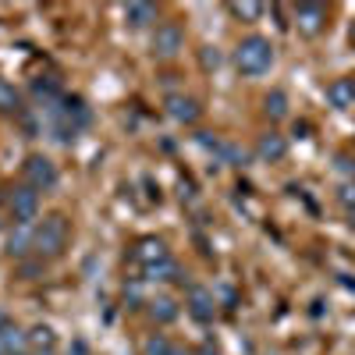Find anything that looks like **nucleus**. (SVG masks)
<instances>
[{"mask_svg":"<svg viewBox=\"0 0 355 355\" xmlns=\"http://www.w3.org/2000/svg\"><path fill=\"white\" fill-rule=\"evenodd\" d=\"M135 259L142 263V270H146V266H157V263L167 259V245L160 239H142L139 249H135Z\"/></svg>","mask_w":355,"mask_h":355,"instance_id":"12","label":"nucleus"},{"mask_svg":"<svg viewBox=\"0 0 355 355\" xmlns=\"http://www.w3.org/2000/svg\"><path fill=\"white\" fill-rule=\"evenodd\" d=\"M327 103H331L334 110L355 107V85H352V78H334V82L327 85Z\"/></svg>","mask_w":355,"mask_h":355,"instance_id":"11","label":"nucleus"},{"mask_svg":"<svg viewBox=\"0 0 355 355\" xmlns=\"http://www.w3.org/2000/svg\"><path fill=\"white\" fill-rule=\"evenodd\" d=\"M8 327H11V316H8L4 306H0V331H8Z\"/></svg>","mask_w":355,"mask_h":355,"instance_id":"27","label":"nucleus"},{"mask_svg":"<svg viewBox=\"0 0 355 355\" xmlns=\"http://www.w3.org/2000/svg\"><path fill=\"white\" fill-rule=\"evenodd\" d=\"M171 348H174V345H171L164 334H153L150 341H146V355H171Z\"/></svg>","mask_w":355,"mask_h":355,"instance_id":"20","label":"nucleus"},{"mask_svg":"<svg viewBox=\"0 0 355 355\" xmlns=\"http://www.w3.org/2000/svg\"><path fill=\"white\" fill-rule=\"evenodd\" d=\"M53 327L46 323H36L33 331H25V352H53Z\"/></svg>","mask_w":355,"mask_h":355,"instance_id":"13","label":"nucleus"},{"mask_svg":"<svg viewBox=\"0 0 355 355\" xmlns=\"http://www.w3.org/2000/svg\"><path fill=\"white\" fill-rule=\"evenodd\" d=\"M167 114L174 117L178 125H196L199 121V103L189 100V96H167Z\"/></svg>","mask_w":355,"mask_h":355,"instance_id":"9","label":"nucleus"},{"mask_svg":"<svg viewBox=\"0 0 355 355\" xmlns=\"http://www.w3.org/2000/svg\"><path fill=\"white\" fill-rule=\"evenodd\" d=\"M33 249H36V227L33 224H15V231L8 234V252L25 259Z\"/></svg>","mask_w":355,"mask_h":355,"instance_id":"7","label":"nucleus"},{"mask_svg":"<svg viewBox=\"0 0 355 355\" xmlns=\"http://www.w3.org/2000/svg\"><path fill=\"white\" fill-rule=\"evenodd\" d=\"M68 245V217L50 214L40 227H36V252L40 256H61Z\"/></svg>","mask_w":355,"mask_h":355,"instance_id":"2","label":"nucleus"},{"mask_svg":"<svg viewBox=\"0 0 355 355\" xmlns=\"http://www.w3.org/2000/svg\"><path fill=\"white\" fill-rule=\"evenodd\" d=\"M214 291H206V288H192L189 291V313L199 320V323H210L214 320Z\"/></svg>","mask_w":355,"mask_h":355,"instance_id":"10","label":"nucleus"},{"mask_svg":"<svg viewBox=\"0 0 355 355\" xmlns=\"http://www.w3.org/2000/svg\"><path fill=\"white\" fill-rule=\"evenodd\" d=\"M171 355H192V352H185V348H171Z\"/></svg>","mask_w":355,"mask_h":355,"instance_id":"30","label":"nucleus"},{"mask_svg":"<svg viewBox=\"0 0 355 355\" xmlns=\"http://www.w3.org/2000/svg\"><path fill=\"white\" fill-rule=\"evenodd\" d=\"M338 202L345 206V210H355V182H345L338 189Z\"/></svg>","mask_w":355,"mask_h":355,"instance_id":"22","label":"nucleus"},{"mask_svg":"<svg viewBox=\"0 0 355 355\" xmlns=\"http://www.w3.org/2000/svg\"><path fill=\"white\" fill-rule=\"evenodd\" d=\"M348 227L355 231V210H348Z\"/></svg>","mask_w":355,"mask_h":355,"instance_id":"29","label":"nucleus"},{"mask_svg":"<svg viewBox=\"0 0 355 355\" xmlns=\"http://www.w3.org/2000/svg\"><path fill=\"white\" fill-rule=\"evenodd\" d=\"M8 210H11L15 224H33L36 214H40V192H36V189H28V185L11 189V196H8Z\"/></svg>","mask_w":355,"mask_h":355,"instance_id":"3","label":"nucleus"},{"mask_svg":"<svg viewBox=\"0 0 355 355\" xmlns=\"http://www.w3.org/2000/svg\"><path fill=\"white\" fill-rule=\"evenodd\" d=\"M348 36H352V43H355V21H352V33H348Z\"/></svg>","mask_w":355,"mask_h":355,"instance_id":"32","label":"nucleus"},{"mask_svg":"<svg viewBox=\"0 0 355 355\" xmlns=\"http://www.w3.org/2000/svg\"><path fill=\"white\" fill-rule=\"evenodd\" d=\"M231 15L239 18V21H256V18L263 15V4H252V0H234Z\"/></svg>","mask_w":355,"mask_h":355,"instance_id":"18","label":"nucleus"},{"mask_svg":"<svg viewBox=\"0 0 355 355\" xmlns=\"http://www.w3.org/2000/svg\"><path fill=\"white\" fill-rule=\"evenodd\" d=\"M36 270H40V266H36V263H28V259L21 263V277H33Z\"/></svg>","mask_w":355,"mask_h":355,"instance_id":"26","label":"nucleus"},{"mask_svg":"<svg viewBox=\"0 0 355 355\" xmlns=\"http://www.w3.org/2000/svg\"><path fill=\"white\" fill-rule=\"evenodd\" d=\"M18 355H33V352H18Z\"/></svg>","mask_w":355,"mask_h":355,"instance_id":"34","label":"nucleus"},{"mask_svg":"<svg viewBox=\"0 0 355 355\" xmlns=\"http://www.w3.org/2000/svg\"><path fill=\"white\" fill-rule=\"evenodd\" d=\"M0 355H8V348H4V331H0Z\"/></svg>","mask_w":355,"mask_h":355,"instance_id":"31","label":"nucleus"},{"mask_svg":"<svg viewBox=\"0 0 355 355\" xmlns=\"http://www.w3.org/2000/svg\"><path fill=\"white\" fill-rule=\"evenodd\" d=\"M263 110H266V117H270V121H281V117H288V96L281 93V89H274V93H266Z\"/></svg>","mask_w":355,"mask_h":355,"instance_id":"15","label":"nucleus"},{"mask_svg":"<svg viewBox=\"0 0 355 355\" xmlns=\"http://www.w3.org/2000/svg\"><path fill=\"white\" fill-rule=\"evenodd\" d=\"M125 21H128L132 28H146V25L157 21V8H153V4H128V8H125Z\"/></svg>","mask_w":355,"mask_h":355,"instance_id":"14","label":"nucleus"},{"mask_svg":"<svg viewBox=\"0 0 355 355\" xmlns=\"http://www.w3.org/2000/svg\"><path fill=\"white\" fill-rule=\"evenodd\" d=\"M25 185L28 189H36V192H50L53 185H57V167H53V160H46V157H28L25 160Z\"/></svg>","mask_w":355,"mask_h":355,"instance_id":"4","label":"nucleus"},{"mask_svg":"<svg viewBox=\"0 0 355 355\" xmlns=\"http://www.w3.org/2000/svg\"><path fill=\"white\" fill-rule=\"evenodd\" d=\"M150 316L157 323H171V320H178V302L174 299H153L150 302Z\"/></svg>","mask_w":355,"mask_h":355,"instance_id":"16","label":"nucleus"},{"mask_svg":"<svg viewBox=\"0 0 355 355\" xmlns=\"http://www.w3.org/2000/svg\"><path fill=\"white\" fill-rule=\"evenodd\" d=\"M352 85H355V78H352Z\"/></svg>","mask_w":355,"mask_h":355,"instance_id":"35","label":"nucleus"},{"mask_svg":"<svg viewBox=\"0 0 355 355\" xmlns=\"http://www.w3.org/2000/svg\"><path fill=\"white\" fill-rule=\"evenodd\" d=\"M227 164H245V150H239V146H231V142H220V150H217Z\"/></svg>","mask_w":355,"mask_h":355,"instance_id":"21","label":"nucleus"},{"mask_svg":"<svg viewBox=\"0 0 355 355\" xmlns=\"http://www.w3.org/2000/svg\"><path fill=\"white\" fill-rule=\"evenodd\" d=\"M199 355H217V348H214V345H202V352H199Z\"/></svg>","mask_w":355,"mask_h":355,"instance_id":"28","label":"nucleus"},{"mask_svg":"<svg viewBox=\"0 0 355 355\" xmlns=\"http://www.w3.org/2000/svg\"><path fill=\"white\" fill-rule=\"evenodd\" d=\"M33 355H50V352H33Z\"/></svg>","mask_w":355,"mask_h":355,"instance_id":"33","label":"nucleus"},{"mask_svg":"<svg viewBox=\"0 0 355 355\" xmlns=\"http://www.w3.org/2000/svg\"><path fill=\"white\" fill-rule=\"evenodd\" d=\"M146 277H150V281H178V263L167 256L157 266H146Z\"/></svg>","mask_w":355,"mask_h":355,"instance_id":"17","label":"nucleus"},{"mask_svg":"<svg viewBox=\"0 0 355 355\" xmlns=\"http://www.w3.org/2000/svg\"><path fill=\"white\" fill-rule=\"evenodd\" d=\"M338 171L352 178V174H355V160H352V157H338Z\"/></svg>","mask_w":355,"mask_h":355,"instance_id":"24","label":"nucleus"},{"mask_svg":"<svg viewBox=\"0 0 355 355\" xmlns=\"http://www.w3.org/2000/svg\"><path fill=\"white\" fill-rule=\"evenodd\" d=\"M284 153H288L284 135H277V132L259 135V142H256V157H259L263 164H277V160H284Z\"/></svg>","mask_w":355,"mask_h":355,"instance_id":"8","label":"nucleus"},{"mask_svg":"<svg viewBox=\"0 0 355 355\" xmlns=\"http://www.w3.org/2000/svg\"><path fill=\"white\" fill-rule=\"evenodd\" d=\"M68 355H89V345H85V341H71Z\"/></svg>","mask_w":355,"mask_h":355,"instance_id":"25","label":"nucleus"},{"mask_svg":"<svg viewBox=\"0 0 355 355\" xmlns=\"http://www.w3.org/2000/svg\"><path fill=\"white\" fill-rule=\"evenodd\" d=\"M217 64H220V53L214 46H206L202 50V68H217Z\"/></svg>","mask_w":355,"mask_h":355,"instance_id":"23","label":"nucleus"},{"mask_svg":"<svg viewBox=\"0 0 355 355\" xmlns=\"http://www.w3.org/2000/svg\"><path fill=\"white\" fill-rule=\"evenodd\" d=\"M185 50V33L178 28L174 21H164L157 25V33H153V53L160 57V61H171V57H178Z\"/></svg>","mask_w":355,"mask_h":355,"instance_id":"5","label":"nucleus"},{"mask_svg":"<svg viewBox=\"0 0 355 355\" xmlns=\"http://www.w3.org/2000/svg\"><path fill=\"white\" fill-rule=\"evenodd\" d=\"M295 25H299L302 36H320L323 25H327V8L323 4H299L295 8Z\"/></svg>","mask_w":355,"mask_h":355,"instance_id":"6","label":"nucleus"},{"mask_svg":"<svg viewBox=\"0 0 355 355\" xmlns=\"http://www.w3.org/2000/svg\"><path fill=\"white\" fill-rule=\"evenodd\" d=\"M11 110H18V89L8 78H0V114H11Z\"/></svg>","mask_w":355,"mask_h":355,"instance_id":"19","label":"nucleus"},{"mask_svg":"<svg viewBox=\"0 0 355 355\" xmlns=\"http://www.w3.org/2000/svg\"><path fill=\"white\" fill-rule=\"evenodd\" d=\"M234 64H239L242 75H263L270 71L274 64V46L266 36H249L239 43V50H234Z\"/></svg>","mask_w":355,"mask_h":355,"instance_id":"1","label":"nucleus"}]
</instances>
